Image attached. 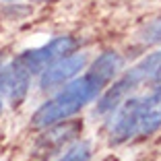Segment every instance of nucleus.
<instances>
[{
  "label": "nucleus",
  "mask_w": 161,
  "mask_h": 161,
  "mask_svg": "<svg viewBox=\"0 0 161 161\" xmlns=\"http://www.w3.org/2000/svg\"><path fill=\"white\" fill-rule=\"evenodd\" d=\"M42 2H47V0H42Z\"/></svg>",
  "instance_id": "nucleus-15"
},
{
  "label": "nucleus",
  "mask_w": 161,
  "mask_h": 161,
  "mask_svg": "<svg viewBox=\"0 0 161 161\" xmlns=\"http://www.w3.org/2000/svg\"><path fill=\"white\" fill-rule=\"evenodd\" d=\"M2 105H4V101H2V95H0V114H2Z\"/></svg>",
  "instance_id": "nucleus-14"
},
{
  "label": "nucleus",
  "mask_w": 161,
  "mask_h": 161,
  "mask_svg": "<svg viewBox=\"0 0 161 161\" xmlns=\"http://www.w3.org/2000/svg\"><path fill=\"white\" fill-rule=\"evenodd\" d=\"M31 87V72L21 64L13 60L10 64H4L0 72V95L8 97L10 105H21L27 97Z\"/></svg>",
  "instance_id": "nucleus-6"
},
{
  "label": "nucleus",
  "mask_w": 161,
  "mask_h": 161,
  "mask_svg": "<svg viewBox=\"0 0 161 161\" xmlns=\"http://www.w3.org/2000/svg\"><path fill=\"white\" fill-rule=\"evenodd\" d=\"M87 64V56L85 54H68L64 58H58L56 62L47 64L42 72H39V89L42 91H50L62 87L70 83L72 79H76L83 68Z\"/></svg>",
  "instance_id": "nucleus-5"
},
{
  "label": "nucleus",
  "mask_w": 161,
  "mask_h": 161,
  "mask_svg": "<svg viewBox=\"0 0 161 161\" xmlns=\"http://www.w3.org/2000/svg\"><path fill=\"white\" fill-rule=\"evenodd\" d=\"M91 142L89 141H75L56 161H91Z\"/></svg>",
  "instance_id": "nucleus-10"
},
{
  "label": "nucleus",
  "mask_w": 161,
  "mask_h": 161,
  "mask_svg": "<svg viewBox=\"0 0 161 161\" xmlns=\"http://www.w3.org/2000/svg\"><path fill=\"white\" fill-rule=\"evenodd\" d=\"M2 68H4V58H2V54H0V72H2Z\"/></svg>",
  "instance_id": "nucleus-13"
},
{
  "label": "nucleus",
  "mask_w": 161,
  "mask_h": 161,
  "mask_svg": "<svg viewBox=\"0 0 161 161\" xmlns=\"http://www.w3.org/2000/svg\"><path fill=\"white\" fill-rule=\"evenodd\" d=\"M99 93H103V89L89 75L76 76L70 83H66L58 95H54L52 99H47L35 109V114L31 116V126L47 128L62 120H68L76 112H80L87 103H91Z\"/></svg>",
  "instance_id": "nucleus-1"
},
{
  "label": "nucleus",
  "mask_w": 161,
  "mask_h": 161,
  "mask_svg": "<svg viewBox=\"0 0 161 161\" xmlns=\"http://www.w3.org/2000/svg\"><path fill=\"white\" fill-rule=\"evenodd\" d=\"M122 68H124V56L118 54L116 50H108V52L99 54V56L93 60V64H91V68L87 70V75H89L101 89H105L109 83L116 80V76L122 72Z\"/></svg>",
  "instance_id": "nucleus-8"
},
{
  "label": "nucleus",
  "mask_w": 161,
  "mask_h": 161,
  "mask_svg": "<svg viewBox=\"0 0 161 161\" xmlns=\"http://www.w3.org/2000/svg\"><path fill=\"white\" fill-rule=\"evenodd\" d=\"M83 130L80 122H72V120H62V122L47 126V132L42 134V138L37 141L35 151L43 153V155H52L54 151L62 149L66 142H70L72 138H76Z\"/></svg>",
  "instance_id": "nucleus-7"
},
{
  "label": "nucleus",
  "mask_w": 161,
  "mask_h": 161,
  "mask_svg": "<svg viewBox=\"0 0 161 161\" xmlns=\"http://www.w3.org/2000/svg\"><path fill=\"white\" fill-rule=\"evenodd\" d=\"M76 47H79V42L75 37H70V35H58V37L50 39L46 46L33 47V50H27V52L19 54L14 60L21 62L31 75H35V72H42L47 64L56 62L58 58L75 54Z\"/></svg>",
  "instance_id": "nucleus-3"
},
{
  "label": "nucleus",
  "mask_w": 161,
  "mask_h": 161,
  "mask_svg": "<svg viewBox=\"0 0 161 161\" xmlns=\"http://www.w3.org/2000/svg\"><path fill=\"white\" fill-rule=\"evenodd\" d=\"M138 108H141V97H126L114 109V116H112V122L108 128L109 145H122L132 136H136Z\"/></svg>",
  "instance_id": "nucleus-4"
},
{
  "label": "nucleus",
  "mask_w": 161,
  "mask_h": 161,
  "mask_svg": "<svg viewBox=\"0 0 161 161\" xmlns=\"http://www.w3.org/2000/svg\"><path fill=\"white\" fill-rule=\"evenodd\" d=\"M138 37H141L142 43H147V46L159 43V42H161V17H157V19L149 21V23L141 29Z\"/></svg>",
  "instance_id": "nucleus-11"
},
{
  "label": "nucleus",
  "mask_w": 161,
  "mask_h": 161,
  "mask_svg": "<svg viewBox=\"0 0 161 161\" xmlns=\"http://www.w3.org/2000/svg\"><path fill=\"white\" fill-rule=\"evenodd\" d=\"M159 128H161V91H153L147 97H141L136 136H151Z\"/></svg>",
  "instance_id": "nucleus-9"
},
{
  "label": "nucleus",
  "mask_w": 161,
  "mask_h": 161,
  "mask_svg": "<svg viewBox=\"0 0 161 161\" xmlns=\"http://www.w3.org/2000/svg\"><path fill=\"white\" fill-rule=\"evenodd\" d=\"M161 62V52L155 54H149L147 58H142L138 64H134L130 70H126L118 80L109 83L108 87L103 89L99 101L95 105V114L97 116H108V114H114V109L126 99L128 95L132 93L141 83L145 80H151L153 72H155L157 64Z\"/></svg>",
  "instance_id": "nucleus-2"
},
{
  "label": "nucleus",
  "mask_w": 161,
  "mask_h": 161,
  "mask_svg": "<svg viewBox=\"0 0 161 161\" xmlns=\"http://www.w3.org/2000/svg\"><path fill=\"white\" fill-rule=\"evenodd\" d=\"M151 85H153L155 91H161V62L157 64L155 72H153V76H151Z\"/></svg>",
  "instance_id": "nucleus-12"
},
{
  "label": "nucleus",
  "mask_w": 161,
  "mask_h": 161,
  "mask_svg": "<svg viewBox=\"0 0 161 161\" xmlns=\"http://www.w3.org/2000/svg\"><path fill=\"white\" fill-rule=\"evenodd\" d=\"M8 2H10V0H8Z\"/></svg>",
  "instance_id": "nucleus-16"
}]
</instances>
